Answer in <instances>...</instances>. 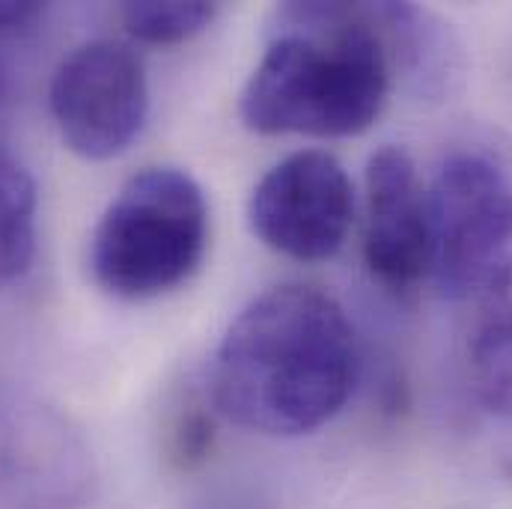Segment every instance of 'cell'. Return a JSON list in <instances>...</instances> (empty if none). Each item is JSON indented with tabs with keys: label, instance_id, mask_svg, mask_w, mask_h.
Listing matches in <instances>:
<instances>
[{
	"label": "cell",
	"instance_id": "obj_1",
	"mask_svg": "<svg viewBox=\"0 0 512 509\" xmlns=\"http://www.w3.org/2000/svg\"><path fill=\"white\" fill-rule=\"evenodd\" d=\"M358 382L346 310L313 286H274L227 328L215 367V411L236 426L295 438L334 420Z\"/></svg>",
	"mask_w": 512,
	"mask_h": 509
},
{
	"label": "cell",
	"instance_id": "obj_2",
	"mask_svg": "<svg viewBox=\"0 0 512 509\" xmlns=\"http://www.w3.org/2000/svg\"><path fill=\"white\" fill-rule=\"evenodd\" d=\"M390 60L370 3H280L239 117L254 134L352 137L390 93Z\"/></svg>",
	"mask_w": 512,
	"mask_h": 509
},
{
	"label": "cell",
	"instance_id": "obj_3",
	"mask_svg": "<svg viewBox=\"0 0 512 509\" xmlns=\"http://www.w3.org/2000/svg\"><path fill=\"white\" fill-rule=\"evenodd\" d=\"M206 242L209 206L197 179L179 167H146L99 218L90 268L96 283L117 298H155L197 271Z\"/></svg>",
	"mask_w": 512,
	"mask_h": 509
},
{
	"label": "cell",
	"instance_id": "obj_4",
	"mask_svg": "<svg viewBox=\"0 0 512 509\" xmlns=\"http://www.w3.org/2000/svg\"><path fill=\"white\" fill-rule=\"evenodd\" d=\"M432 268L456 301H492L512 286V167L471 146L450 152L426 188Z\"/></svg>",
	"mask_w": 512,
	"mask_h": 509
},
{
	"label": "cell",
	"instance_id": "obj_5",
	"mask_svg": "<svg viewBox=\"0 0 512 509\" xmlns=\"http://www.w3.org/2000/svg\"><path fill=\"white\" fill-rule=\"evenodd\" d=\"M48 99L63 143L87 161H108L140 134L149 84L128 45L99 39L75 48L57 66Z\"/></svg>",
	"mask_w": 512,
	"mask_h": 509
},
{
	"label": "cell",
	"instance_id": "obj_6",
	"mask_svg": "<svg viewBox=\"0 0 512 509\" xmlns=\"http://www.w3.org/2000/svg\"><path fill=\"white\" fill-rule=\"evenodd\" d=\"M355 215L346 167L319 149H304L274 164L248 200V224L274 254L322 262L343 248Z\"/></svg>",
	"mask_w": 512,
	"mask_h": 509
},
{
	"label": "cell",
	"instance_id": "obj_7",
	"mask_svg": "<svg viewBox=\"0 0 512 509\" xmlns=\"http://www.w3.org/2000/svg\"><path fill=\"white\" fill-rule=\"evenodd\" d=\"M364 262L390 292H408L432 268L426 188L405 146L387 143L367 164Z\"/></svg>",
	"mask_w": 512,
	"mask_h": 509
},
{
	"label": "cell",
	"instance_id": "obj_8",
	"mask_svg": "<svg viewBox=\"0 0 512 509\" xmlns=\"http://www.w3.org/2000/svg\"><path fill=\"white\" fill-rule=\"evenodd\" d=\"M390 72L420 99H444L465 78V54L453 27L414 3H370Z\"/></svg>",
	"mask_w": 512,
	"mask_h": 509
},
{
	"label": "cell",
	"instance_id": "obj_9",
	"mask_svg": "<svg viewBox=\"0 0 512 509\" xmlns=\"http://www.w3.org/2000/svg\"><path fill=\"white\" fill-rule=\"evenodd\" d=\"M468 373L486 411L512 417V286L489 301L468 340Z\"/></svg>",
	"mask_w": 512,
	"mask_h": 509
},
{
	"label": "cell",
	"instance_id": "obj_10",
	"mask_svg": "<svg viewBox=\"0 0 512 509\" xmlns=\"http://www.w3.org/2000/svg\"><path fill=\"white\" fill-rule=\"evenodd\" d=\"M36 248V185L27 167L0 149V286L12 283Z\"/></svg>",
	"mask_w": 512,
	"mask_h": 509
},
{
	"label": "cell",
	"instance_id": "obj_11",
	"mask_svg": "<svg viewBox=\"0 0 512 509\" xmlns=\"http://www.w3.org/2000/svg\"><path fill=\"white\" fill-rule=\"evenodd\" d=\"M218 15L215 3L203 0H143V3H123L120 18L126 30L146 45H182L200 36Z\"/></svg>",
	"mask_w": 512,
	"mask_h": 509
},
{
	"label": "cell",
	"instance_id": "obj_12",
	"mask_svg": "<svg viewBox=\"0 0 512 509\" xmlns=\"http://www.w3.org/2000/svg\"><path fill=\"white\" fill-rule=\"evenodd\" d=\"M212 447H215V420H212V414L203 405L185 408L176 417L173 429H170V441H167L170 462L179 471L200 468L212 456Z\"/></svg>",
	"mask_w": 512,
	"mask_h": 509
},
{
	"label": "cell",
	"instance_id": "obj_13",
	"mask_svg": "<svg viewBox=\"0 0 512 509\" xmlns=\"http://www.w3.org/2000/svg\"><path fill=\"white\" fill-rule=\"evenodd\" d=\"M45 18V3L36 0H0V42L30 33Z\"/></svg>",
	"mask_w": 512,
	"mask_h": 509
},
{
	"label": "cell",
	"instance_id": "obj_14",
	"mask_svg": "<svg viewBox=\"0 0 512 509\" xmlns=\"http://www.w3.org/2000/svg\"><path fill=\"white\" fill-rule=\"evenodd\" d=\"M9 93H12V75H9L6 60L0 57V111H3V105L9 102Z\"/></svg>",
	"mask_w": 512,
	"mask_h": 509
},
{
	"label": "cell",
	"instance_id": "obj_15",
	"mask_svg": "<svg viewBox=\"0 0 512 509\" xmlns=\"http://www.w3.org/2000/svg\"><path fill=\"white\" fill-rule=\"evenodd\" d=\"M510 471H512V468H510Z\"/></svg>",
	"mask_w": 512,
	"mask_h": 509
}]
</instances>
